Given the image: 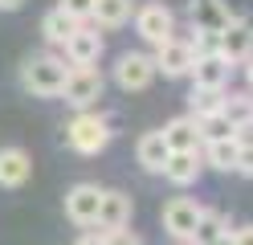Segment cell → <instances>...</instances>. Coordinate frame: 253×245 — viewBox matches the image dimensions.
Returning a JSON list of instances; mask_svg holds the SVG:
<instances>
[{
	"label": "cell",
	"mask_w": 253,
	"mask_h": 245,
	"mask_svg": "<svg viewBox=\"0 0 253 245\" xmlns=\"http://www.w3.org/2000/svg\"><path fill=\"white\" fill-rule=\"evenodd\" d=\"M115 139V123L98 110H74V119L66 123V147L78 155H98Z\"/></svg>",
	"instance_id": "cell-1"
},
{
	"label": "cell",
	"mask_w": 253,
	"mask_h": 245,
	"mask_svg": "<svg viewBox=\"0 0 253 245\" xmlns=\"http://www.w3.org/2000/svg\"><path fill=\"white\" fill-rule=\"evenodd\" d=\"M66 74H70V61L66 57H57V53H33V57H25V65H21V86L33 98H57L61 86H66Z\"/></svg>",
	"instance_id": "cell-2"
},
{
	"label": "cell",
	"mask_w": 253,
	"mask_h": 245,
	"mask_svg": "<svg viewBox=\"0 0 253 245\" xmlns=\"http://www.w3.org/2000/svg\"><path fill=\"white\" fill-rule=\"evenodd\" d=\"M106 90V78L98 65H70V74H66V86H61V102L74 106V110H90L94 102L102 98Z\"/></svg>",
	"instance_id": "cell-3"
},
{
	"label": "cell",
	"mask_w": 253,
	"mask_h": 245,
	"mask_svg": "<svg viewBox=\"0 0 253 245\" xmlns=\"http://www.w3.org/2000/svg\"><path fill=\"white\" fill-rule=\"evenodd\" d=\"M131 21H135L139 41L151 45V49H155V45H164V41H171V37L180 33V29H176V12H171L164 0H147V4H139Z\"/></svg>",
	"instance_id": "cell-4"
},
{
	"label": "cell",
	"mask_w": 253,
	"mask_h": 245,
	"mask_svg": "<svg viewBox=\"0 0 253 245\" xmlns=\"http://www.w3.org/2000/svg\"><path fill=\"white\" fill-rule=\"evenodd\" d=\"M155 78L160 74H155L151 53H143V49H126V53H119V61H115V86L123 94H143Z\"/></svg>",
	"instance_id": "cell-5"
},
{
	"label": "cell",
	"mask_w": 253,
	"mask_h": 245,
	"mask_svg": "<svg viewBox=\"0 0 253 245\" xmlns=\"http://www.w3.org/2000/svg\"><path fill=\"white\" fill-rule=\"evenodd\" d=\"M200 212H204V204H200V200H192V196H171V200L164 204V212H160L164 233H168L171 241L188 245V241H192V233H196Z\"/></svg>",
	"instance_id": "cell-6"
},
{
	"label": "cell",
	"mask_w": 253,
	"mask_h": 245,
	"mask_svg": "<svg viewBox=\"0 0 253 245\" xmlns=\"http://www.w3.org/2000/svg\"><path fill=\"white\" fill-rule=\"evenodd\" d=\"M151 61H155V74H164V78H188V74H192L196 53L188 49V41L176 33L171 41H164V45L151 49Z\"/></svg>",
	"instance_id": "cell-7"
},
{
	"label": "cell",
	"mask_w": 253,
	"mask_h": 245,
	"mask_svg": "<svg viewBox=\"0 0 253 245\" xmlns=\"http://www.w3.org/2000/svg\"><path fill=\"white\" fill-rule=\"evenodd\" d=\"M102 29H94V25H78L70 33V41L61 45V57H66L70 65H98L102 57Z\"/></svg>",
	"instance_id": "cell-8"
},
{
	"label": "cell",
	"mask_w": 253,
	"mask_h": 245,
	"mask_svg": "<svg viewBox=\"0 0 253 245\" xmlns=\"http://www.w3.org/2000/svg\"><path fill=\"white\" fill-rule=\"evenodd\" d=\"M98 200H102V188L98 184H74L66 192V217L78 229H94V217H98Z\"/></svg>",
	"instance_id": "cell-9"
},
{
	"label": "cell",
	"mask_w": 253,
	"mask_h": 245,
	"mask_svg": "<svg viewBox=\"0 0 253 245\" xmlns=\"http://www.w3.org/2000/svg\"><path fill=\"white\" fill-rule=\"evenodd\" d=\"M220 57H225L229 65H245L253 57V21H245V16H237V21L220 33Z\"/></svg>",
	"instance_id": "cell-10"
},
{
	"label": "cell",
	"mask_w": 253,
	"mask_h": 245,
	"mask_svg": "<svg viewBox=\"0 0 253 245\" xmlns=\"http://www.w3.org/2000/svg\"><path fill=\"white\" fill-rule=\"evenodd\" d=\"M188 21H192V29L225 33L237 21V12L229 8V0H188Z\"/></svg>",
	"instance_id": "cell-11"
},
{
	"label": "cell",
	"mask_w": 253,
	"mask_h": 245,
	"mask_svg": "<svg viewBox=\"0 0 253 245\" xmlns=\"http://www.w3.org/2000/svg\"><path fill=\"white\" fill-rule=\"evenodd\" d=\"M131 196L119 192V188H102V200H98V217H94V229H126L131 225Z\"/></svg>",
	"instance_id": "cell-12"
},
{
	"label": "cell",
	"mask_w": 253,
	"mask_h": 245,
	"mask_svg": "<svg viewBox=\"0 0 253 245\" xmlns=\"http://www.w3.org/2000/svg\"><path fill=\"white\" fill-rule=\"evenodd\" d=\"M237 65H229L220 53H204L192 61V86H209V90H229V78H233Z\"/></svg>",
	"instance_id": "cell-13"
},
{
	"label": "cell",
	"mask_w": 253,
	"mask_h": 245,
	"mask_svg": "<svg viewBox=\"0 0 253 245\" xmlns=\"http://www.w3.org/2000/svg\"><path fill=\"white\" fill-rule=\"evenodd\" d=\"M200 172H204V159H200V151H171L160 176L168 180L171 188H192L196 180H200Z\"/></svg>",
	"instance_id": "cell-14"
},
{
	"label": "cell",
	"mask_w": 253,
	"mask_h": 245,
	"mask_svg": "<svg viewBox=\"0 0 253 245\" xmlns=\"http://www.w3.org/2000/svg\"><path fill=\"white\" fill-rule=\"evenodd\" d=\"M160 135L168 143V151H200V131H196V119L192 114H176L160 127Z\"/></svg>",
	"instance_id": "cell-15"
},
{
	"label": "cell",
	"mask_w": 253,
	"mask_h": 245,
	"mask_svg": "<svg viewBox=\"0 0 253 245\" xmlns=\"http://www.w3.org/2000/svg\"><path fill=\"white\" fill-rule=\"evenodd\" d=\"M33 176V159L25 147H0V188H21Z\"/></svg>",
	"instance_id": "cell-16"
},
{
	"label": "cell",
	"mask_w": 253,
	"mask_h": 245,
	"mask_svg": "<svg viewBox=\"0 0 253 245\" xmlns=\"http://www.w3.org/2000/svg\"><path fill=\"white\" fill-rule=\"evenodd\" d=\"M135 8H139V0H94L90 25L94 29H123L135 16Z\"/></svg>",
	"instance_id": "cell-17"
},
{
	"label": "cell",
	"mask_w": 253,
	"mask_h": 245,
	"mask_svg": "<svg viewBox=\"0 0 253 245\" xmlns=\"http://www.w3.org/2000/svg\"><path fill=\"white\" fill-rule=\"evenodd\" d=\"M168 143H164V135L160 131H143L139 135V143H135V159H139V168L143 172H151V176H160L164 172V163H168Z\"/></svg>",
	"instance_id": "cell-18"
},
{
	"label": "cell",
	"mask_w": 253,
	"mask_h": 245,
	"mask_svg": "<svg viewBox=\"0 0 253 245\" xmlns=\"http://www.w3.org/2000/svg\"><path fill=\"white\" fill-rule=\"evenodd\" d=\"M200 159H204V168H212V172H237L241 147H237V139H216V143L200 147Z\"/></svg>",
	"instance_id": "cell-19"
},
{
	"label": "cell",
	"mask_w": 253,
	"mask_h": 245,
	"mask_svg": "<svg viewBox=\"0 0 253 245\" xmlns=\"http://www.w3.org/2000/svg\"><path fill=\"white\" fill-rule=\"evenodd\" d=\"M74 29H78V21H74V16H66L57 4L41 16V37H45V45H49V49H61V45L70 41Z\"/></svg>",
	"instance_id": "cell-20"
},
{
	"label": "cell",
	"mask_w": 253,
	"mask_h": 245,
	"mask_svg": "<svg viewBox=\"0 0 253 245\" xmlns=\"http://www.w3.org/2000/svg\"><path fill=\"white\" fill-rule=\"evenodd\" d=\"M229 217H225V212H220V208H209V204H204V212H200V221H196V233H192V241H188V245H212L216 237H225L229 233Z\"/></svg>",
	"instance_id": "cell-21"
},
{
	"label": "cell",
	"mask_w": 253,
	"mask_h": 245,
	"mask_svg": "<svg viewBox=\"0 0 253 245\" xmlns=\"http://www.w3.org/2000/svg\"><path fill=\"white\" fill-rule=\"evenodd\" d=\"M220 114L233 123V127H241L253 119V94L249 90H225V98H220Z\"/></svg>",
	"instance_id": "cell-22"
},
{
	"label": "cell",
	"mask_w": 253,
	"mask_h": 245,
	"mask_svg": "<svg viewBox=\"0 0 253 245\" xmlns=\"http://www.w3.org/2000/svg\"><path fill=\"white\" fill-rule=\"evenodd\" d=\"M196 131H200V147H204V143H216V139H233L237 127L220 110H212V114H200V119H196Z\"/></svg>",
	"instance_id": "cell-23"
},
{
	"label": "cell",
	"mask_w": 253,
	"mask_h": 245,
	"mask_svg": "<svg viewBox=\"0 0 253 245\" xmlns=\"http://www.w3.org/2000/svg\"><path fill=\"white\" fill-rule=\"evenodd\" d=\"M220 98H225V90L192 86V90H188V114H192V119H200V114H212V110H220Z\"/></svg>",
	"instance_id": "cell-24"
},
{
	"label": "cell",
	"mask_w": 253,
	"mask_h": 245,
	"mask_svg": "<svg viewBox=\"0 0 253 245\" xmlns=\"http://www.w3.org/2000/svg\"><path fill=\"white\" fill-rule=\"evenodd\" d=\"M188 49H192L196 57H204V53H216L220 49V33H209V29H188Z\"/></svg>",
	"instance_id": "cell-25"
},
{
	"label": "cell",
	"mask_w": 253,
	"mask_h": 245,
	"mask_svg": "<svg viewBox=\"0 0 253 245\" xmlns=\"http://www.w3.org/2000/svg\"><path fill=\"white\" fill-rule=\"evenodd\" d=\"M57 8L74 16L78 25H90V12H94V0H57Z\"/></svg>",
	"instance_id": "cell-26"
},
{
	"label": "cell",
	"mask_w": 253,
	"mask_h": 245,
	"mask_svg": "<svg viewBox=\"0 0 253 245\" xmlns=\"http://www.w3.org/2000/svg\"><path fill=\"white\" fill-rule=\"evenodd\" d=\"M102 233H106L102 245H143V237L131 233V229H102Z\"/></svg>",
	"instance_id": "cell-27"
},
{
	"label": "cell",
	"mask_w": 253,
	"mask_h": 245,
	"mask_svg": "<svg viewBox=\"0 0 253 245\" xmlns=\"http://www.w3.org/2000/svg\"><path fill=\"white\" fill-rule=\"evenodd\" d=\"M233 139H237V147H241V151H249V147H253V119L237 127V131H233Z\"/></svg>",
	"instance_id": "cell-28"
},
{
	"label": "cell",
	"mask_w": 253,
	"mask_h": 245,
	"mask_svg": "<svg viewBox=\"0 0 253 245\" xmlns=\"http://www.w3.org/2000/svg\"><path fill=\"white\" fill-rule=\"evenodd\" d=\"M102 241H106V233H102V229H86V233L78 237L74 245H102Z\"/></svg>",
	"instance_id": "cell-29"
},
{
	"label": "cell",
	"mask_w": 253,
	"mask_h": 245,
	"mask_svg": "<svg viewBox=\"0 0 253 245\" xmlns=\"http://www.w3.org/2000/svg\"><path fill=\"white\" fill-rule=\"evenodd\" d=\"M233 241H237V245H253V221L241 225V229H233Z\"/></svg>",
	"instance_id": "cell-30"
},
{
	"label": "cell",
	"mask_w": 253,
	"mask_h": 245,
	"mask_svg": "<svg viewBox=\"0 0 253 245\" xmlns=\"http://www.w3.org/2000/svg\"><path fill=\"white\" fill-rule=\"evenodd\" d=\"M237 176H253V147L241 151V163H237Z\"/></svg>",
	"instance_id": "cell-31"
},
{
	"label": "cell",
	"mask_w": 253,
	"mask_h": 245,
	"mask_svg": "<svg viewBox=\"0 0 253 245\" xmlns=\"http://www.w3.org/2000/svg\"><path fill=\"white\" fill-rule=\"evenodd\" d=\"M17 8H25V0H0V12H17Z\"/></svg>",
	"instance_id": "cell-32"
},
{
	"label": "cell",
	"mask_w": 253,
	"mask_h": 245,
	"mask_svg": "<svg viewBox=\"0 0 253 245\" xmlns=\"http://www.w3.org/2000/svg\"><path fill=\"white\" fill-rule=\"evenodd\" d=\"M245 82H249V86H245V90H249V94H253V57H249V61H245Z\"/></svg>",
	"instance_id": "cell-33"
},
{
	"label": "cell",
	"mask_w": 253,
	"mask_h": 245,
	"mask_svg": "<svg viewBox=\"0 0 253 245\" xmlns=\"http://www.w3.org/2000/svg\"><path fill=\"white\" fill-rule=\"evenodd\" d=\"M212 245H237V241H233V229H229V233H225V237H216Z\"/></svg>",
	"instance_id": "cell-34"
}]
</instances>
